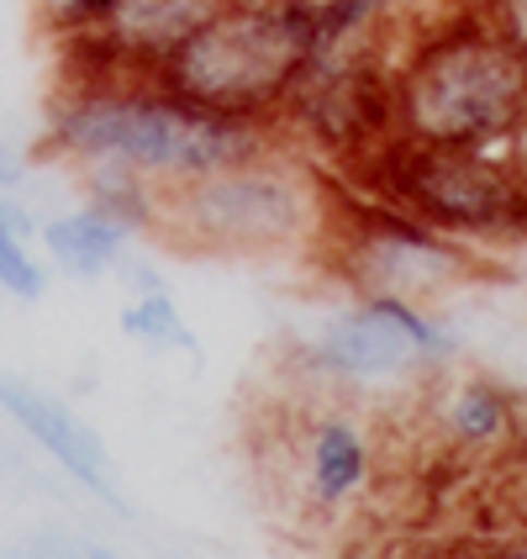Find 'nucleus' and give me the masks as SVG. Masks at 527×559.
<instances>
[{
	"label": "nucleus",
	"mask_w": 527,
	"mask_h": 559,
	"mask_svg": "<svg viewBox=\"0 0 527 559\" xmlns=\"http://www.w3.org/2000/svg\"><path fill=\"white\" fill-rule=\"evenodd\" d=\"M270 132L206 111L154 74H74L48 111L53 158L85 180H132L154 195L270 148Z\"/></svg>",
	"instance_id": "f257e3e1"
},
{
	"label": "nucleus",
	"mask_w": 527,
	"mask_h": 559,
	"mask_svg": "<svg viewBox=\"0 0 527 559\" xmlns=\"http://www.w3.org/2000/svg\"><path fill=\"white\" fill-rule=\"evenodd\" d=\"M527 117V37L496 11L422 32L391 63V138L501 154Z\"/></svg>",
	"instance_id": "f03ea898"
},
{
	"label": "nucleus",
	"mask_w": 527,
	"mask_h": 559,
	"mask_svg": "<svg viewBox=\"0 0 527 559\" xmlns=\"http://www.w3.org/2000/svg\"><path fill=\"white\" fill-rule=\"evenodd\" d=\"M333 227L327 186L296 158L259 154L221 164L201 180L164 190L154 201V233L175 249L206 259H275V253L322 249Z\"/></svg>",
	"instance_id": "7ed1b4c3"
},
{
	"label": "nucleus",
	"mask_w": 527,
	"mask_h": 559,
	"mask_svg": "<svg viewBox=\"0 0 527 559\" xmlns=\"http://www.w3.org/2000/svg\"><path fill=\"white\" fill-rule=\"evenodd\" d=\"M301 63H307L301 0H221L164 59L154 80L206 111L275 127Z\"/></svg>",
	"instance_id": "20e7f679"
},
{
	"label": "nucleus",
	"mask_w": 527,
	"mask_h": 559,
	"mask_svg": "<svg viewBox=\"0 0 527 559\" xmlns=\"http://www.w3.org/2000/svg\"><path fill=\"white\" fill-rule=\"evenodd\" d=\"M359 175L374 201L428 222L459 243L527 238V180L506 154L385 138L374 154L359 158Z\"/></svg>",
	"instance_id": "39448f33"
},
{
	"label": "nucleus",
	"mask_w": 527,
	"mask_h": 559,
	"mask_svg": "<svg viewBox=\"0 0 527 559\" xmlns=\"http://www.w3.org/2000/svg\"><path fill=\"white\" fill-rule=\"evenodd\" d=\"M322 253L354 285V296H402L417 307H433L454 296L465 280H475L469 243L406 217L374 195L364 206H333Z\"/></svg>",
	"instance_id": "423d86ee"
},
{
	"label": "nucleus",
	"mask_w": 527,
	"mask_h": 559,
	"mask_svg": "<svg viewBox=\"0 0 527 559\" xmlns=\"http://www.w3.org/2000/svg\"><path fill=\"white\" fill-rule=\"evenodd\" d=\"M443 354H448V328L433 317V307H417L402 296H354L301 348L307 370L333 385H385L411 370H428Z\"/></svg>",
	"instance_id": "0eeeda50"
},
{
	"label": "nucleus",
	"mask_w": 527,
	"mask_h": 559,
	"mask_svg": "<svg viewBox=\"0 0 527 559\" xmlns=\"http://www.w3.org/2000/svg\"><path fill=\"white\" fill-rule=\"evenodd\" d=\"M374 460L370 423L348 406H311L290 438V486L311 518H343L370 497Z\"/></svg>",
	"instance_id": "6e6552de"
},
{
	"label": "nucleus",
	"mask_w": 527,
	"mask_h": 559,
	"mask_svg": "<svg viewBox=\"0 0 527 559\" xmlns=\"http://www.w3.org/2000/svg\"><path fill=\"white\" fill-rule=\"evenodd\" d=\"M221 0H117L111 22L69 43L74 74H158L164 59L201 27Z\"/></svg>",
	"instance_id": "1a4fd4ad"
},
{
	"label": "nucleus",
	"mask_w": 527,
	"mask_h": 559,
	"mask_svg": "<svg viewBox=\"0 0 527 559\" xmlns=\"http://www.w3.org/2000/svg\"><path fill=\"white\" fill-rule=\"evenodd\" d=\"M0 412H5V417H11L69 480H80L91 497L117 501L106 449H100V438L91 433V423H85L74 406H63L59 396H48V391H37V385L22 380V374L0 370Z\"/></svg>",
	"instance_id": "9d476101"
},
{
	"label": "nucleus",
	"mask_w": 527,
	"mask_h": 559,
	"mask_svg": "<svg viewBox=\"0 0 527 559\" xmlns=\"http://www.w3.org/2000/svg\"><path fill=\"white\" fill-rule=\"evenodd\" d=\"M438 438L465 460H496L523 438V402L491 374H465L438 396Z\"/></svg>",
	"instance_id": "9b49d317"
},
{
	"label": "nucleus",
	"mask_w": 527,
	"mask_h": 559,
	"mask_svg": "<svg viewBox=\"0 0 527 559\" xmlns=\"http://www.w3.org/2000/svg\"><path fill=\"white\" fill-rule=\"evenodd\" d=\"M37 238H43V253L59 264L63 275L100 280V275H111V270L122 264V253H127V243L137 238V227H132L117 206H106V201L85 195L80 206H69V212L43 222Z\"/></svg>",
	"instance_id": "f8f14e48"
},
{
	"label": "nucleus",
	"mask_w": 527,
	"mask_h": 559,
	"mask_svg": "<svg viewBox=\"0 0 527 559\" xmlns=\"http://www.w3.org/2000/svg\"><path fill=\"white\" fill-rule=\"evenodd\" d=\"M122 333L143 348H195V333L180 317L169 285H154V290H132V301L122 307Z\"/></svg>",
	"instance_id": "ddd939ff"
},
{
	"label": "nucleus",
	"mask_w": 527,
	"mask_h": 559,
	"mask_svg": "<svg viewBox=\"0 0 527 559\" xmlns=\"http://www.w3.org/2000/svg\"><path fill=\"white\" fill-rule=\"evenodd\" d=\"M27 238H32V217L16 212L11 201H0V290L16 296V301H37L43 285H48L43 264L27 249Z\"/></svg>",
	"instance_id": "4468645a"
},
{
	"label": "nucleus",
	"mask_w": 527,
	"mask_h": 559,
	"mask_svg": "<svg viewBox=\"0 0 527 559\" xmlns=\"http://www.w3.org/2000/svg\"><path fill=\"white\" fill-rule=\"evenodd\" d=\"M117 0H48V27L69 37V43H85L111 22Z\"/></svg>",
	"instance_id": "2eb2a0df"
},
{
	"label": "nucleus",
	"mask_w": 527,
	"mask_h": 559,
	"mask_svg": "<svg viewBox=\"0 0 527 559\" xmlns=\"http://www.w3.org/2000/svg\"><path fill=\"white\" fill-rule=\"evenodd\" d=\"M16 559H117V555H106L95 544H80V538H32V544H22Z\"/></svg>",
	"instance_id": "dca6fc26"
},
{
	"label": "nucleus",
	"mask_w": 527,
	"mask_h": 559,
	"mask_svg": "<svg viewBox=\"0 0 527 559\" xmlns=\"http://www.w3.org/2000/svg\"><path fill=\"white\" fill-rule=\"evenodd\" d=\"M465 559H527V533H506V538H486L475 544Z\"/></svg>",
	"instance_id": "f3484780"
},
{
	"label": "nucleus",
	"mask_w": 527,
	"mask_h": 559,
	"mask_svg": "<svg viewBox=\"0 0 527 559\" xmlns=\"http://www.w3.org/2000/svg\"><path fill=\"white\" fill-rule=\"evenodd\" d=\"M501 154L512 158V169H517V175H523V180H527V117H523V127L512 132V143H506Z\"/></svg>",
	"instance_id": "a211bd4d"
},
{
	"label": "nucleus",
	"mask_w": 527,
	"mask_h": 559,
	"mask_svg": "<svg viewBox=\"0 0 527 559\" xmlns=\"http://www.w3.org/2000/svg\"><path fill=\"white\" fill-rule=\"evenodd\" d=\"M16 180H22V164H16V154L0 143V190H11Z\"/></svg>",
	"instance_id": "6ab92c4d"
},
{
	"label": "nucleus",
	"mask_w": 527,
	"mask_h": 559,
	"mask_svg": "<svg viewBox=\"0 0 527 559\" xmlns=\"http://www.w3.org/2000/svg\"><path fill=\"white\" fill-rule=\"evenodd\" d=\"M512 5H523V11H527V0H512Z\"/></svg>",
	"instance_id": "aec40b11"
}]
</instances>
